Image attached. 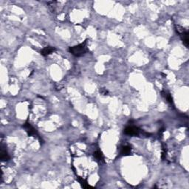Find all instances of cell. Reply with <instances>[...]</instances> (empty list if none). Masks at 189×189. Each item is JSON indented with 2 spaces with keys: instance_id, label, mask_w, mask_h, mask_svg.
Instances as JSON below:
<instances>
[{
  "instance_id": "8fae6325",
  "label": "cell",
  "mask_w": 189,
  "mask_h": 189,
  "mask_svg": "<svg viewBox=\"0 0 189 189\" xmlns=\"http://www.w3.org/2000/svg\"><path fill=\"white\" fill-rule=\"evenodd\" d=\"M99 92H100V93L101 94V95H103V96H107L108 94H109V91H108L106 88H100Z\"/></svg>"
},
{
  "instance_id": "30bf717a",
  "label": "cell",
  "mask_w": 189,
  "mask_h": 189,
  "mask_svg": "<svg viewBox=\"0 0 189 189\" xmlns=\"http://www.w3.org/2000/svg\"><path fill=\"white\" fill-rule=\"evenodd\" d=\"M78 180H79V183L81 184V185L83 188H86L89 187V185H88V183H87V182H86V180H84L83 178L79 177V178H78Z\"/></svg>"
},
{
  "instance_id": "7a4b0ae2",
  "label": "cell",
  "mask_w": 189,
  "mask_h": 189,
  "mask_svg": "<svg viewBox=\"0 0 189 189\" xmlns=\"http://www.w3.org/2000/svg\"><path fill=\"white\" fill-rule=\"evenodd\" d=\"M123 133L125 134H126V135L131 136V137H133V136H135L136 137V136L141 134V133L143 134V135H149V133H145V132L143 133V131L140 128L134 126L133 124H129V126H126L124 129V130H123Z\"/></svg>"
},
{
  "instance_id": "6da1fadb",
  "label": "cell",
  "mask_w": 189,
  "mask_h": 189,
  "mask_svg": "<svg viewBox=\"0 0 189 189\" xmlns=\"http://www.w3.org/2000/svg\"><path fill=\"white\" fill-rule=\"evenodd\" d=\"M68 51L75 57H81L83 55H86L89 52V49L87 47V39L85 40L83 43L69 47Z\"/></svg>"
},
{
  "instance_id": "277c9868",
  "label": "cell",
  "mask_w": 189,
  "mask_h": 189,
  "mask_svg": "<svg viewBox=\"0 0 189 189\" xmlns=\"http://www.w3.org/2000/svg\"><path fill=\"white\" fill-rule=\"evenodd\" d=\"M10 159H11V157H10L6 149H5V147H4L3 143H2V144H1V160H2V161H8Z\"/></svg>"
},
{
  "instance_id": "ba28073f",
  "label": "cell",
  "mask_w": 189,
  "mask_h": 189,
  "mask_svg": "<svg viewBox=\"0 0 189 189\" xmlns=\"http://www.w3.org/2000/svg\"><path fill=\"white\" fill-rule=\"evenodd\" d=\"M161 95L166 101H167L168 103H169L170 105H174V101H173V98L171 96V95L169 92H166V91H162Z\"/></svg>"
},
{
  "instance_id": "5b68a950",
  "label": "cell",
  "mask_w": 189,
  "mask_h": 189,
  "mask_svg": "<svg viewBox=\"0 0 189 189\" xmlns=\"http://www.w3.org/2000/svg\"><path fill=\"white\" fill-rule=\"evenodd\" d=\"M132 152V148L129 145H125L120 148V154L121 156H129Z\"/></svg>"
},
{
  "instance_id": "8992f818",
  "label": "cell",
  "mask_w": 189,
  "mask_h": 189,
  "mask_svg": "<svg viewBox=\"0 0 189 189\" xmlns=\"http://www.w3.org/2000/svg\"><path fill=\"white\" fill-rule=\"evenodd\" d=\"M180 39H181L182 42H183V45L186 47H188V31L187 30L183 32L182 33L180 34Z\"/></svg>"
},
{
  "instance_id": "3957f363",
  "label": "cell",
  "mask_w": 189,
  "mask_h": 189,
  "mask_svg": "<svg viewBox=\"0 0 189 189\" xmlns=\"http://www.w3.org/2000/svg\"><path fill=\"white\" fill-rule=\"evenodd\" d=\"M23 128L25 129L27 134H28V135L29 136V137L30 136V137H36V138L39 139L40 141H42L40 135H39L38 132L36 131V129H35V128H34L33 126H32V125H31L29 122L26 121V123L23 125Z\"/></svg>"
},
{
  "instance_id": "9c48e42d",
  "label": "cell",
  "mask_w": 189,
  "mask_h": 189,
  "mask_svg": "<svg viewBox=\"0 0 189 189\" xmlns=\"http://www.w3.org/2000/svg\"><path fill=\"white\" fill-rule=\"evenodd\" d=\"M93 155H94V157H95V158L99 162L103 161V160H104L103 153H102L100 150H97L96 151H95Z\"/></svg>"
},
{
  "instance_id": "52a82bcc",
  "label": "cell",
  "mask_w": 189,
  "mask_h": 189,
  "mask_svg": "<svg viewBox=\"0 0 189 189\" xmlns=\"http://www.w3.org/2000/svg\"><path fill=\"white\" fill-rule=\"evenodd\" d=\"M55 51H56V48L53 47L48 46L41 50V54H42V55H43V56H47V55L54 52Z\"/></svg>"
}]
</instances>
